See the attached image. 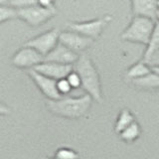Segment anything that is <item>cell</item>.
Here are the masks:
<instances>
[{"instance_id": "1", "label": "cell", "mask_w": 159, "mask_h": 159, "mask_svg": "<svg viewBox=\"0 0 159 159\" xmlns=\"http://www.w3.org/2000/svg\"><path fill=\"white\" fill-rule=\"evenodd\" d=\"M93 98L89 93L81 97L62 98L60 99H47V109L52 114L68 119H78L89 113L92 107Z\"/></svg>"}, {"instance_id": "2", "label": "cell", "mask_w": 159, "mask_h": 159, "mask_svg": "<svg viewBox=\"0 0 159 159\" xmlns=\"http://www.w3.org/2000/svg\"><path fill=\"white\" fill-rule=\"evenodd\" d=\"M75 71L81 77L82 89L86 93H89L94 102L102 103L103 101L102 89L99 75L92 59L87 54H81L78 62L75 64Z\"/></svg>"}, {"instance_id": "3", "label": "cell", "mask_w": 159, "mask_h": 159, "mask_svg": "<svg viewBox=\"0 0 159 159\" xmlns=\"http://www.w3.org/2000/svg\"><path fill=\"white\" fill-rule=\"evenodd\" d=\"M155 24L156 20L154 19L142 16H133L128 26L120 34V39L122 41L147 46L152 36L153 30L155 28Z\"/></svg>"}, {"instance_id": "4", "label": "cell", "mask_w": 159, "mask_h": 159, "mask_svg": "<svg viewBox=\"0 0 159 159\" xmlns=\"http://www.w3.org/2000/svg\"><path fill=\"white\" fill-rule=\"evenodd\" d=\"M111 20L112 17L111 15H104L102 17L89 20V21L69 22L66 24V26L71 31H75L86 37L96 40L101 36L103 30L107 28V26L111 23Z\"/></svg>"}, {"instance_id": "5", "label": "cell", "mask_w": 159, "mask_h": 159, "mask_svg": "<svg viewBox=\"0 0 159 159\" xmlns=\"http://www.w3.org/2000/svg\"><path fill=\"white\" fill-rule=\"evenodd\" d=\"M57 14L56 7L44 8L40 5L18 9L19 19L24 21L30 27H37L46 23Z\"/></svg>"}, {"instance_id": "6", "label": "cell", "mask_w": 159, "mask_h": 159, "mask_svg": "<svg viewBox=\"0 0 159 159\" xmlns=\"http://www.w3.org/2000/svg\"><path fill=\"white\" fill-rule=\"evenodd\" d=\"M60 34L61 32L58 28H52L36 37L28 40L25 43V46L35 49L45 57L52 50L56 48V46L60 43Z\"/></svg>"}, {"instance_id": "7", "label": "cell", "mask_w": 159, "mask_h": 159, "mask_svg": "<svg viewBox=\"0 0 159 159\" xmlns=\"http://www.w3.org/2000/svg\"><path fill=\"white\" fill-rule=\"evenodd\" d=\"M45 57L35 49L25 46L19 49L13 55L11 63L14 67L19 69H34L36 66L44 62Z\"/></svg>"}, {"instance_id": "8", "label": "cell", "mask_w": 159, "mask_h": 159, "mask_svg": "<svg viewBox=\"0 0 159 159\" xmlns=\"http://www.w3.org/2000/svg\"><path fill=\"white\" fill-rule=\"evenodd\" d=\"M28 76L31 78V80L36 84V87L39 89L47 99H60L63 97L60 94L57 89V81L52 78H49L43 74H40L39 72L35 71L34 69H30L27 71Z\"/></svg>"}, {"instance_id": "9", "label": "cell", "mask_w": 159, "mask_h": 159, "mask_svg": "<svg viewBox=\"0 0 159 159\" xmlns=\"http://www.w3.org/2000/svg\"><path fill=\"white\" fill-rule=\"evenodd\" d=\"M94 40L75 31H64L60 34V43L77 53H83L92 46Z\"/></svg>"}, {"instance_id": "10", "label": "cell", "mask_w": 159, "mask_h": 159, "mask_svg": "<svg viewBox=\"0 0 159 159\" xmlns=\"http://www.w3.org/2000/svg\"><path fill=\"white\" fill-rule=\"evenodd\" d=\"M81 54L69 49L62 43H59L56 48L52 50L47 56H45L44 62H54L63 65H75L80 59Z\"/></svg>"}, {"instance_id": "11", "label": "cell", "mask_w": 159, "mask_h": 159, "mask_svg": "<svg viewBox=\"0 0 159 159\" xmlns=\"http://www.w3.org/2000/svg\"><path fill=\"white\" fill-rule=\"evenodd\" d=\"M74 69L75 68L73 65H63L54 62H43L34 68L35 71L56 80V81L67 78L68 75L74 71Z\"/></svg>"}, {"instance_id": "12", "label": "cell", "mask_w": 159, "mask_h": 159, "mask_svg": "<svg viewBox=\"0 0 159 159\" xmlns=\"http://www.w3.org/2000/svg\"><path fill=\"white\" fill-rule=\"evenodd\" d=\"M133 16H142L156 20L158 0H130Z\"/></svg>"}, {"instance_id": "13", "label": "cell", "mask_w": 159, "mask_h": 159, "mask_svg": "<svg viewBox=\"0 0 159 159\" xmlns=\"http://www.w3.org/2000/svg\"><path fill=\"white\" fill-rule=\"evenodd\" d=\"M151 72L152 70L150 65H148L146 62L141 60V61L136 62L135 64H133L132 66L128 68V70L126 71V78L130 80V81H133V80L145 77Z\"/></svg>"}, {"instance_id": "14", "label": "cell", "mask_w": 159, "mask_h": 159, "mask_svg": "<svg viewBox=\"0 0 159 159\" xmlns=\"http://www.w3.org/2000/svg\"><path fill=\"white\" fill-rule=\"evenodd\" d=\"M157 53H159V21L156 20L155 28L153 30L150 41H149L148 45L146 46V50L143 54L142 60L148 64L151 58Z\"/></svg>"}, {"instance_id": "15", "label": "cell", "mask_w": 159, "mask_h": 159, "mask_svg": "<svg viewBox=\"0 0 159 159\" xmlns=\"http://www.w3.org/2000/svg\"><path fill=\"white\" fill-rule=\"evenodd\" d=\"M134 121H135L134 116L128 108L121 109L117 116L116 123H114V132L116 134H119Z\"/></svg>"}, {"instance_id": "16", "label": "cell", "mask_w": 159, "mask_h": 159, "mask_svg": "<svg viewBox=\"0 0 159 159\" xmlns=\"http://www.w3.org/2000/svg\"><path fill=\"white\" fill-rule=\"evenodd\" d=\"M132 84L137 88L144 89H159V75L156 73L151 72L147 76L136 79L131 81Z\"/></svg>"}, {"instance_id": "17", "label": "cell", "mask_w": 159, "mask_h": 159, "mask_svg": "<svg viewBox=\"0 0 159 159\" xmlns=\"http://www.w3.org/2000/svg\"><path fill=\"white\" fill-rule=\"evenodd\" d=\"M141 132H142L141 126L139 125V123L137 121H134L124 129V130H122L118 135L122 141L126 143H133L140 137Z\"/></svg>"}, {"instance_id": "18", "label": "cell", "mask_w": 159, "mask_h": 159, "mask_svg": "<svg viewBox=\"0 0 159 159\" xmlns=\"http://www.w3.org/2000/svg\"><path fill=\"white\" fill-rule=\"evenodd\" d=\"M14 19H19L18 9L14 8L11 5L1 4L0 6V23L3 24L6 21H11Z\"/></svg>"}, {"instance_id": "19", "label": "cell", "mask_w": 159, "mask_h": 159, "mask_svg": "<svg viewBox=\"0 0 159 159\" xmlns=\"http://www.w3.org/2000/svg\"><path fill=\"white\" fill-rule=\"evenodd\" d=\"M56 159H79V153L70 147H59L55 152Z\"/></svg>"}, {"instance_id": "20", "label": "cell", "mask_w": 159, "mask_h": 159, "mask_svg": "<svg viewBox=\"0 0 159 159\" xmlns=\"http://www.w3.org/2000/svg\"><path fill=\"white\" fill-rule=\"evenodd\" d=\"M38 4V0H9V5L16 9L31 7Z\"/></svg>"}, {"instance_id": "21", "label": "cell", "mask_w": 159, "mask_h": 159, "mask_svg": "<svg viewBox=\"0 0 159 159\" xmlns=\"http://www.w3.org/2000/svg\"><path fill=\"white\" fill-rule=\"evenodd\" d=\"M57 89H58V92L60 93V94H61L62 97L70 93L73 89V88L71 84H70L67 78L61 79V80H59V81H57Z\"/></svg>"}, {"instance_id": "22", "label": "cell", "mask_w": 159, "mask_h": 159, "mask_svg": "<svg viewBox=\"0 0 159 159\" xmlns=\"http://www.w3.org/2000/svg\"><path fill=\"white\" fill-rule=\"evenodd\" d=\"M67 80L69 81L70 84H71L73 89H79L80 87L82 88L81 77H80V75L77 71H75V69H74V71H72L68 75Z\"/></svg>"}, {"instance_id": "23", "label": "cell", "mask_w": 159, "mask_h": 159, "mask_svg": "<svg viewBox=\"0 0 159 159\" xmlns=\"http://www.w3.org/2000/svg\"><path fill=\"white\" fill-rule=\"evenodd\" d=\"M38 5L44 8H54L55 0H38Z\"/></svg>"}, {"instance_id": "24", "label": "cell", "mask_w": 159, "mask_h": 159, "mask_svg": "<svg viewBox=\"0 0 159 159\" xmlns=\"http://www.w3.org/2000/svg\"><path fill=\"white\" fill-rule=\"evenodd\" d=\"M0 113H1V116L8 114L9 113V107L5 106V104L1 103V106H0Z\"/></svg>"}, {"instance_id": "25", "label": "cell", "mask_w": 159, "mask_h": 159, "mask_svg": "<svg viewBox=\"0 0 159 159\" xmlns=\"http://www.w3.org/2000/svg\"><path fill=\"white\" fill-rule=\"evenodd\" d=\"M151 70H152V72L159 75V66H151Z\"/></svg>"}, {"instance_id": "26", "label": "cell", "mask_w": 159, "mask_h": 159, "mask_svg": "<svg viewBox=\"0 0 159 159\" xmlns=\"http://www.w3.org/2000/svg\"><path fill=\"white\" fill-rule=\"evenodd\" d=\"M7 2H9V0H0V3L1 4H6Z\"/></svg>"}, {"instance_id": "27", "label": "cell", "mask_w": 159, "mask_h": 159, "mask_svg": "<svg viewBox=\"0 0 159 159\" xmlns=\"http://www.w3.org/2000/svg\"><path fill=\"white\" fill-rule=\"evenodd\" d=\"M42 159H56V158H50V157H44V158H42Z\"/></svg>"}, {"instance_id": "28", "label": "cell", "mask_w": 159, "mask_h": 159, "mask_svg": "<svg viewBox=\"0 0 159 159\" xmlns=\"http://www.w3.org/2000/svg\"><path fill=\"white\" fill-rule=\"evenodd\" d=\"M158 12H159V0H158Z\"/></svg>"}]
</instances>
